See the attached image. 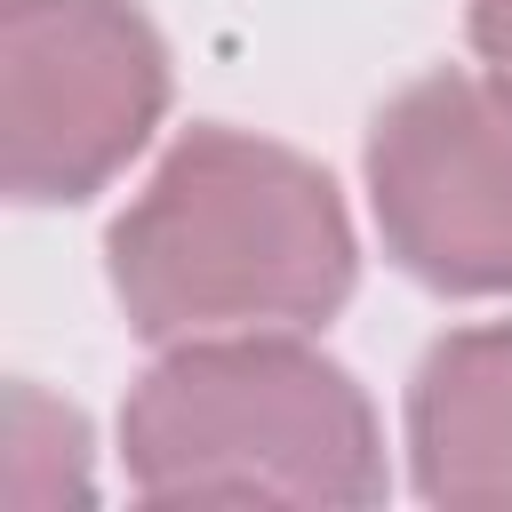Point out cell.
<instances>
[{
    "mask_svg": "<svg viewBox=\"0 0 512 512\" xmlns=\"http://www.w3.org/2000/svg\"><path fill=\"white\" fill-rule=\"evenodd\" d=\"M112 288L144 336L304 328L352 288V224L312 160L192 128L112 224Z\"/></svg>",
    "mask_w": 512,
    "mask_h": 512,
    "instance_id": "obj_1",
    "label": "cell"
},
{
    "mask_svg": "<svg viewBox=\"0 0 512 512\" xmlns=\"http://www.w3.org/2000/svg\"><path fill=\"white\" fill-rule=\"evenodd\" d=\"M168 56L128 0H8L0 144L16 200H88L160 120Z\"/></svg>",
    "mask_w": 512,
    "mask_h": 512,
    "instance_id": "obj_3",
    "label": "cell"
},
{
    "mask_svg": "<svg viewBox=\"0 0 512 512\" xmlns=\"http://www.w3.org/2000/svg\"><path fill=\"white\" fill-rule=\"evenodd\" d=\"M64 496H88V456H80V416L40 400L32 384L8 392V456H0V504L16 512H40V504H64Z\"/></svg>",
    "mask_w": 512,
    "mask_h": 512,
    "instance_id": "obj_6",
    "label": "cell"
},
{
    "mask_svg": "<svg viewBox=\"0 0 512 512\" xmlns=\"http://www.w3.org/2000/svg\"><path fill=\"white\" fill-rule=\"evenodd\" d=\"M120 448L160 504H368L384 496L376 416L360 384L264 328L184 336L128 416Z\"/></svg>",
    "mask_w": 512,
    "mask_h": 512,
    "instance_id": "obj_2",
    "label": "cell"
},
{
    "mask_svg": "<svg viewBox=\"0 0 512 512\" xmlns=\"http://www.w3.org/2000/svg\"><path fill=\"white\" fill-rule=\"evenodd\" d=\"M472 48L488 56V72L512 80V0H472Z\"/></svg>",
    "mask_w": 512,
    "mask_h": 512,
    "instance_id": "obj_7",
    "label": "cell"
},
{
    "mask_svg": "<svg viewBox=\"0 0 512 512\" xmlns=\"http://www.w3.org/2000/svg\"><path fill=\"white\" fill-rule=\"evenodd\" d=\"M408 448L432 504H512V320L432 344L408 392Z\"/></svg>",
    "mask_w": 512,
    "mask_h": 512,
    "instance_id": "obj_5",
    "label": "cell"
},
{
    "mask_svg": "<svg viewBox=\"0 0 512 512\" xmlns=\"http://www.w3.org/2000/svg\"><path fill=\"white\" fill-rule=\"evenodd\" d=\"M384 248L456 296L512 288V80L432 72L384 104L368 136Z\"/></svg>",
    "mask_w": 512,
    "mask_h": 512,
    "instance_id": "obj_4",
    "label": "cell"
}]
</instances>
